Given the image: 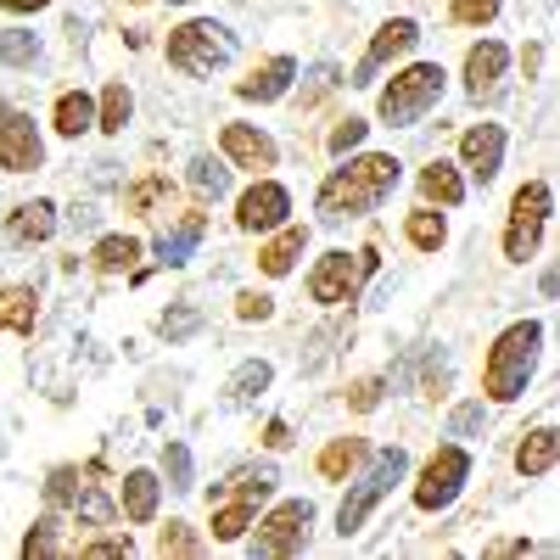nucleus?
<instances>
[{
  "mask_svg": "<svg viewBox=\"0 0 560 560\" xmlns=\"http://www.w3.org/2000/svg\"><path fill=\"white\" fill-rule=\"evenodd\" d=\"M527 549H533V544H527V538H510V544H493V549H488V555H527Z\"/></svg>",
  "mask_w": 560,
  "mask_h": 560,
  "instance_id": "nucleus-49",
  "label": "nucleus"
},
{
  "mask_svg": "<svg viewBox=\"0 0 560 560\" xmlns=\"http://www.w3.org/2000/svg\"><path fill=\"white\" fill-rule=\"evenodd\" d=\"M275 482H280V471H275V465H242V471L236 477H230L224 488H213V499H253V504H264L269 493H275Z\"/></svg>",
  "mask_w": 560,
  "mask_h": 560,
  "instance_id": "nucleus-24",
  "label": "nucleus"
},
{
  "mask_svg": "<svg viewBox=\"0 0 560 560\" xmlns=\"http://www.w3.org/2000/svg\"><path fill=\"white\" fill-rule=\"evenodd\" d=\"M420 393H427V398H443V393H448V359H443V353H432V359H427V376H420Z\"/></svg>",
  "mask_w": 560,
  "mask_h": 560,
  "instance_id": "nucleus-44",
  "label": "nucleus"
},
{
  "mask_svg": "<svg viewBox=\"0 0 560 560\" xmlns=\"http://www.w3.org/2000/svg\"><path fill=\"white\" fill-rule=\"evenodd\" d=\"M219 147H224V158L236 163V168H247V174H264V168H275V140L264 135V129H253V124H224L219 129Z\"/></svg>",
  "mask_w": 560,
  "mask_h": 560,
  "instance_id": "nucleus-14",
  "label": "nucleus"
},
{
  "mask_svg": "<svg viewBox=\"0 0 560 560\" xmlns=\"http://www.w3.org/2000/svg\"><path fill=\"white\" fill-rule=\"evenodd\" d=\"M269 382H275V370L264 359H247L236 376H230V404H253L258 393H269Z\"/></svg>",
  "mask_w": 560,
  "mask_h": 560,
  "instance_id": "nucleus-32",
  "label": "nucleus"
},
{
  "mask_svg": "<svg viewBox=\"0 0 560 560\" xmlns=\"http://www.w3.org/2000/svg\"><path fill=\"white\" fill-rule=\"evenodd\" d=\"M504 62H510V51L499 39H482V45H471V57H465V90L482 102V96H493L499 90V79H504Z\"/></svg>",
  "mask_w": 560,
  "mask_h": 560,
  "instance_id": "nucleus-16",
  "label": "nucleus"
},
{
  "mask_svg": "<svg viewBox=\"0 0 560 560\" xmlns=\"http://www.w3.org/2000/svg\"><path fill=\"white\" fill-rule=\"evenodd\" d=\"M420 197H427V202H443V208H459V197H465V179L454 174V163L432 158L427 168H420Z\"/></svg>",
  "mask_w": 560,
  "mask_h": 560,
  "instance_id": "nucleus-25",
  "label": "nucleus"
},
{
  "mask_svg": "<svg viewBox=\"0 0 560 560\" xmlns=\"http://www.w3.org/2000/svg\"><path fill=\"white\" fill-rule=\"evenodd\" d=\"M39 57V39L28 28H0V62L7 68H28Z\"/></svg>",
  "mask_w": 560,
  "mask_h": 560,
  "instance_id": "nucleus-34",
  "label": "nucleus"
},
{
  "mask_svg": "<svg viewBox=\"0 0 560 560\" xmlns=\"http://www.w3.org/2000/svg\"><path fill=\"white\" fill-rule=\"evenodd\" d=\"M23 555L34 560V555H62V544H57V522H39L28 538H23Z\"/></svg>",
  "mask_w": 560,
  "mask_h": 560,
  "instance_id": "nucleus-43",
  "label": "nucleus"
},
{
  "mask_svg": "<svg viewBox=\"0 0 560 560\" xmlns=\"http://www.w3.org/2000/svg\"><path fill=\"white\" fill-rule=\"evenodd\" d=\"M73 516H79L84 527H113V504L102 499V488H96V482H84V488H79V499H73Z\"/></svg>",
  "mask_w": 560,
  "mask_h": 560,
  "instance_id": "nucleus-35",
  "label": "nucleus"
},
{
  "mask_svg": "<svg viewBox=\"0 0 560 560\" xmlns=\"http://www.w3.org/2000/svg\"><path fill=\"white\" fill-rule=\"evenodd\" d=\"M168 202H174V185H168V174H140L129 191H124V208L129 213H140V219H158V213H168Z\"/></svg>",
  "mask_w": 560,
  "mask_h": 560,
  "instance_id": "nucleus-21",
  "label": "nucleus"
},
{
  "mask_svg": "<svg viewBox=\"0 0 560 560\" xmlns=\"http://www.w3.org/2000/svg\"><path fill=\"white\" fill-rule=\"evenodd\" d=\"M140 258V236H102L96 253H90V264H96L102 275H118V269H135Z\"/></svg>",
  "mask_w": 560,
  "mask_h": 560,
  "instance_id": "nucleus-29",
  "label": "nucleus"
},
{
  "mask_svg": "<svg viewBox=\"0 0 560 560\" xmlns=\"http://www.w3.org/2000/svg\"><path fill=\"white\" fill-rule=\"evenodd\" d=\"M163 477H168L174 493H191L197 488L191 482V448H185V443H163Z\"/></svg>",
  "mask_w": 560,
  "mask_h": 560,
  "instance_id": "nucleus-36",
  "label": "nucleus"
},
{
  "mask_svg": "<svg viewBox=\"0 0 560 560\" xmlns=\"http://www.w3.org/2000/svg\"><path fill=\"white\" fill-rule=\"evenodd\" d=\"M538 348H544V325L538 319H516L510 331L488 348V364H482V387L493 404H510L522 398L533 370H538Z\"/></svg>",
  "mask_w": 560,
  "mask_h": 560,
  "instance_id": "nucleus-2",
  "label": "nucleus"
},
{
  "mask_svg": "<svg viewBox=\"0 0 560 560\" xmlns=\"http://www.w3.org/2000/svg\"><path fill=\"white\" fill-rule=\"evenodd\" d=\"M404 471H409V454H404V448H382L376 459H370V471L348 488V499H342V510H337V533L353 538V533L370 522V510H376V504L404 482Z\"/></svg>",
  "mask_w": 560,
  "mask_h": 560,
  "instance_id": "nucleus-4",
  "label": "nucleus"
},
{
  "mask_svg": "<svg viewBox=\"0 0 560 560\" xmlns=\"http://www.w3.org/2000/svg\"><path fill=\"white\" fill-rule=\"evenodd\" d=\"M404 236H409V247H420V253H438V247L448 242V224H443V213H432V208H415V213L404 219Z\"/></svg>",
  "mask_w": 560,
  "mask_h": 560,
  "instance_id": "nucleus-27",
  "label": "nucleus"
},
{
  "mask_svg": "<svg viewBox=\"0 0 560 560\" xmlns=\"http://www.w3.org/2000/svg\"><path fill=\"white\" fill-rule=\"evenodd\" d=\"M51 230H57V208L51 202H18L7 213V236L18 247H34V242H51Z\"/></svg>",
  "mask_w": 560,
  "mask_h": 560,
  "instance_id": "nucleus-17",
  "label": "nucleus"
},
{
  "mask_svg": "<svg viewBox=\"0 0 560 560\" xmlns=\"http://www.w3.org/2000/svg\"><path fill=\"white\" fill-rule=\"evenodd\" d=\"M174 7H185V0H174Z\"/></svg>",
  "mask_w": 560,
  "mask_h": 560,
  "instance_id": "nucleus-51",
  "label": "nucleus"
},
{
  "mask_svg": "<svg viewBox=\"0 0 560 560\" xmlns=\"http://www.w3.org/2000/svg\"><path fill=\"white\" fill-rule=\"evenodd\" d=\"M342 79H337V68L331 62H319V68H308V84H303V107H314V102H325L337 90Z\"/></svg>",
  "mask_w": 560,
  "mask_h": 560,
  "instance_id": "nucleus-40",
  "label": "nucleus"
},
{
  "mask_svg": "<svg viewBox=\"0 0 560 560\" xmlns=\"http://www.w3.org/2000/svg\"><path fill=\"white\" fill-rule=\"evenodd\" d=\"M197 325H202V314H197L191 303H185V308H168V314L158 319V331H163L168 342H185V337H191V331H197Z\"/></svg>",
  "mask_w": 560,
  "mask_h": 560,
  "instance_id": "nucleus-38",
  "label": "nucleus"
},
{
  "mask_svg": "<svg viewBox=\"0 0 560 560\" xmlns=\"http://www.w3.org/2000/svg\"><path fill=\"white\" fill-rule=\"evenodd\" d=\"M230 57H236V34H230L224 23L197 18V23H179V28L168 34V62H174L179 73H191V79H208V73L224 68Z\"/></svg>",
  "mask_w": 560,
  "mask_h": 560,
  "instance_id": "nucleus-5",
  "label": "nucleus"
},
{
  "mask_svg": "<svg viewBox=\"0 0 560 560\" xmlns=\"http://www.w3.org/2000/svg\"><path fill=\"white\" fill-rule=\"evenodd\" d=\"M549 208H555V191L549 179H527L516 202H510V224H504V258L510 264H527L544 242V224H549Z\"/></svg>",
  "mask_w": 560,
  "mask_h": 560,
  "instance_id": "nucleus-6",
  "label": "nucleus"
},
{
  "mask_svg": "<svg viewBox=\"0 0 560 560\" xmlns=\"http://www.w3.org/2000/svg\"><path fill=\"white\" fill-rule=\"evenodd\" d=\"M415 39H420V28H415L409 18H387V23L376 28V39H370V51H364V62H359V73H353L348 84H376V68L409 57V51H415Z\"/></svg>",
  "mask_w": 560,
  "mask_h": 560,
  "instance_id": "nucleus-12",
  "label": "nucleus"
},
{
  "mask_svg": "<svg viewBox=\"0 0 560 560\" xmlns=\"http://www.w3.org/2000/svg\"><path fill=\"white\" fill-rule=\"evenodd\" d=\"M308 527H314V504L308 499H287V504H275L258 538H253V555H298L308 544Z\"/></svg>",
  "mask_w": 560,
  "mask_h": 560,
  "instance_id": "nucleus-9",
  "label": "nucleus"
},
{
  "mask_svg": "<svg viewBox=\"0 0 560 560\" xmlns=\"http://www.w3.org/2000/svg\"><path fill=\"white\" fill-rule=\"evenodd\" d=\"M555 448H560L555 427H533V432L516 443V471H522V477H549V471H555Z\"/></svg>",
  "mask_w": 560,
  "mask_h": 560,
  "instance_id": "nucleus-20",
  "label": "nucleus"
},
{
  "mask_svg": "<svg viewBox=\"0 0 560 560\" xmlns=\"http://www.w3.org/2000/svg\"><path fill=\"white\" fill-rule=\"evenodd\" d=\"M34 319H39V298H34V287H0V331L28 337V331H34Z\"/></svg>",
  "mask_w": 560,
  "mask_h": 560,
  "instance_id": "nucleus-22",
  "label": "nucleus"
},
{
  "mask_svg": "<svg viewBox=\"0 0 560 560\" xmlns=\"http://www.w3.org/2000/svg\"><path fill=\"white\" fill-rule=\"evenodd\" d=\"M438 102H443V68H438V62H409V68L393 73V84L382 90L376 113H382V124L409 129V124L427 118V107H438Z\"/></svg>",
  "mask_w": 560,
  "mask_h": 560,
  "instance_id": "nucleus-3",
  "label": "nucleus"
},
{
  "mask_svg": "<svg viewBox=\"0 0 560 560\" xmlns=\"http://www.w3.org/2000/svg\"><path fill=\"white\" fill-rule=\"evenodd\" d=\"M477 427H482V404H459L448 415V438H471Z\"/></svg>",
  "mask_w": 560,
  "mask_h": 560,
  "instance_id": "nucleus-45",
  "label": "nucleus"
},
{
  "mask_svg": "<svg viewBox=\"0 0 560 560\" xmlns=\"http://www.w3.org/2000/svg\"><path fill=\"white\" fill-rule=\"evenodd\" d=\"M90 124H96V102L84 96V90H68V96H57V135H84Z\"/></svg>",
  "mask_w": 560,
  "mask_h": 560,
  "instance_id": "nucleus-28",
  "label": "nucleus"
},
{
  "mask_svg": "<svg viewBox=\"0 0 560 560\" xmlns=\"http://www.w3.org/2000/svg\"><path fill=\"white\" fill-rule=\"evenodd\" d=\"M465 477H471V454H465L459 443H443V448L427 459L420 482H415V504H420V510H448V504L459 499Z\"/></svg>",
  "mask_w": 560,
  "mask_h": 560,
  "instance_id": "nucleus-8",
  "label": "nucleus"
},
{
  "mask_svg": "<svg viewBox=\"0 0 560 560\" xmlns=\"http://www.w3.org/2000/svg\"><path fill=\"white\" fill-rule=\"evenodd\" d=\"M459 163L471 168L477 185H493L499 168H504V129L499 124H477V129H465L459 135Z\"/></svg>",
  "mask_w": 560,
  "mask_h": 560,
  "instance_id": "nucleus-13",
  "label": "nucleus"
},
{
  "mask_svg": "<svg viewBox=\"0 0 560 560\" xmlns=\"http://www.w3.org/2000/svg\"><path fill=\"white\" fill-rule=\"evenodd\" d=\"M348 404H353V409H376V404H382V382H376V376L353 382V387H348Z\"/></svg>",
  "mask_w": 560,
  "mask_h": 560,
  "instance_id": "nucleus-47",
  "label": "nucleus"
},
{
  "mask_svg": "<svg viewBox=\"0 0 560 560\" xmlns=\"http://www.w3.org/2000/svg\"><path fill=\"white\" fill-rule=\"evenodd\" d=\"M253 516H258V504H253V499H230V504H219V510H213V538H219V544H236V538L253 527Z\"/></svg>",
  "mask_w": 560,
  "mask_h": 560,
  "instance_id": "nucleus-30",
  "label": "nucleus"
},
{
  "mask_svg": "<svg viewBox=\"0 0 560 560\" xmlns=\"http://www.w3.org/2000/svg\"><path fill=\"white\" fill-rule=\"evenodd\" d=\"M398 158L393 152H364V158H353V163H342L331 179L319 185V219H348V213H370L376 208L393 185H398Z\"/></svg>",
  "mask_w": 560,
  "mask_h": 560,
  "instance_id": "nucleus-1",
  "label": "nucleus"
},
{
  "mask_svg": "<svg viewBox=\"0 0 560 560\" xmlns=\"http://www.w3.org/2000/svg\"><path fill=\"white\" fill-rule=\"evenodd\" d=\"M7 12H39V7H51V0H0Z\"/></svg>",
  "mask_w": 560,
  "mask_h": 560,
  "instance_id": "nucleus-50",
  "label": "nucleus"
},
{
  "mask_svg": "<svg viewBox=\"0 0 560 560\" xmlns=\"http://www.w3.org/2000/svg\"><path fill=\"white\" fill-rule=\"evenodd\" d=\"M202 236H208V219H202V213H185V219L174 224V236H163V242H158L163 264H168V269H179L185 258H191V247H197Z\"/></svg>",
  "mask_w": 560,
  "mask_h": 560,
  "instance_id": "nucleus-26",
  "label": "nucleus"
},
{
  "mask_svg": "<svg viewBox=\"0 0 560 560\" xmlns=\"http://www.w3.org/2000/svg\"><path fill=\"white\" fill-rule=\"evenodd\" d=\"M191 191H197L202 202L230 197V168H224L219 158H191Z\"/></svg>",
  "mask_w": 560,
  "mask_h": 560,
  "instance_id": "nucleus-31",
  "label": "nucleus"
},
{
  "mask_svg": "<svg viewBox=\"0 0 560 560\" xmlns=\"http://www.w3.org/2000/svg\"><path fill=\"white\" fill-rule=\"evenodd\" d=\"M308 247V224H280V236L258 247V269L264 275H292V264L303 258Z\"/></svg>",
  "mask_w": 560,
  "mask_h": 560,
  "instance_id": "nucleus-18",
  "label": "nucleus"
},
{
  "mask_svg": "<svg viewBox=\"0 0 560 560\" xmlns=\"http://www.w3.org/2000/svg\"><path fill=\"white\" fill-rule=\"evenodd\" d=\"M275 314V298H264V292H242L236 298V319H269Z\"/></svg>",
  "mask_w": 560,
  "mask_h": 560,
  "instance_id": "nucleus-46",
  "label": "nucleus"
},
{
  "mask_svg": "<svg viewBox=\"0 0 560 560\" xmlns=\"http://www.w3.org/2000/svg\"><path fill=\"white\" fill-rule=\"evenodd\" d=\"M364 459H370V443L364 438H337V443L319 448V477L325 482H348Z\"/></svg>",
  "mask_w": 560,
  "mask_h": 560,
  "instance_id": "nucleus-19",
  "label": "nucleus"
},
{
  "mask_svg": "<svg viewBox=\"0 0 560 560\" xmlns=\"http://www.w3.org/2000/svg\"><path fill=\"white\" fill-rule=\"evenodd\" d=\"M292 213V197H287V185H275V179H253L242 202H236V224L247 230V236H264V230H280Z\"/></svg>",
  "mask_w": 560,
  "mask_h": 560,
  "instance_id": "nucleus-11",
  "label": "nucleus"
},
{
  "mask_svg": "<svg viewBox=\"0 0 560 560\" xmlns=\"http://www.w3.org/2000/svg\"><path fill=\"white\" fill-rule=\"evenodd\" d=\"M158 493H163V482H158L152 471H129V477H124V516L147 527V522L158 516Z\"/></svg>",
  "mask_w": 560,
  "mask_h": 560,
  "instance_id": "nucleus-23",
  "label": "nucleus"
},
{
  "mask_svg": "<svg viewBox=\"0 0 560 560\" xmlns=\"http://www.w3.org/2000/svg\"><path fill=\"white\" fill-rule=\"evenodd\" d=\"M45 163V147H39V129L28 113H18L12 102H0V168L7 174H34Z\"/></svg>",
  "mask_w": 560,
  "mask_h": 560,
  "instance_id": "nucleus-10",
  "label": "nucleus"
},
{
  "mask_svg": "<svg viewBox=\"0 0 560 560\" xmlns=\"http://www.w3.org/2000/svg\"><path fill=\"white\" fill-rule=\"evenodd\" d=\"M448 18H454V23H471V28H482V23H493V18H499V0H454Z\"/></svg>",
  "mask_w": 560,
  "mask_h": 560,
  "instance_id": "nucleus-39",
  "label": "nucleus"
},
{
  "mask_svg": "<svg viewBox=\"0 0 560 560\" xmlns=\"http://www.w3.org/2000/svg\"><path fill=\"white\" fill-rule=\"evenodd\" d=\"M364 135H370V124H364V118H342V124L331 129V152H337V158H348L353 147H364Z\"/></svg>",
  "mask_w": 560,
  "mask_h": 560,
  "instance_id": "nucleus-41",
  "label": "nucleus"
},
{
  "mask_svg": "<svg viewBox=\"0 0 560 560\" xmlns=\"http://www.w3.org/2000/svg\"><path fill=\"white\" fill-rule=\"evenodd\" d=\"M129 113H135V96L113 79L107 90H102V113H96V124L107 129V135H124V124H129Z\"/></svg>",
  "mask_w": 560,
  "mask_h": 560,
  "instance_id": "nucleus-33",
  "label": "nucleus"
},
{
  "mask_svg": "<svg viewBox=\"0 0 560 560\" xmlns=\"http://www.w3.org/2000/svg\"><path fill=\"white\" fill-rule=\"evenodd\" d=\"M376 269V247H364V253H342V247H331L314 269H308V298L314 303H325V308H342V303H353L359 298V280Z\"/></svg>",
  "mask_w": 560,
  "mask_h": 560,
  "instance_id": "nucleus-7",
  "label": "nucleus"
},
{
  "mask_svg": "<svg viewBox=\"0 0 560 560\" xmlns=\"http://www.w3.org/2000/svg\"><path fill=\"white\" fill-rule=\"evenodd\" d=\"M79 555H84V560H118V555H135V544H129V533H124V538H113V533H107V538L79 544Z\"/></svg>",
  "mask_w": 560,
  "mask_h": 560,
  "instance_id": "nucleus-42",
  "label": "nucleus"
},
{
  "mask_svg": "<svg viewBox=\"0 0 560 560\" xmlns=\"http://www.w3.org/2000/svg\"><path fill=\"white\" fill-rule=\"evenodd\" d=\"M292 79H298V62L292 57H269V62H258L242 84H236V96L242 102H280L292 90Z\"/></svg>",
  "mask_w": 560,
  "mask_h": 560,
  "instance_id": "nucleus-15",
  "label": "nucleus"
},
{
  "mask_svg": "<svg viewBox=\"0 0 560 560\" xmlns=\"http://www.w3.org/2000/svg\"><path fill=\"white\" fill-rule=\"evenodd\" d=\"M158 555H202V538L185 527V522H168V527L158 533Z\"/></svg>",
  "mask_w": 560,
  "mask_h": 560,
  "instance_id": "nucleus-37",
  "label": "nucleus"
},
{
  "mask_svg": "<svg viewBox=\"0 0 560 560\" xmlns=\"http://www.w3.org/2000/svg\"><path fill=\"white\" fill-rule=\"evenodd\" d=\"M264 443H269V448H287V443H292V427H287V420H269V427H264Z\"/></svg>",
  "mask_w": 560,
  "mask_h": 560,
  "instance_id": "nucleus-48",
  "label": "nucleus"
}]
</instances>
